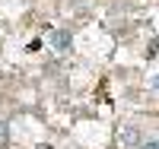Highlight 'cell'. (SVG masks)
Wrapping results in <instances>:
<instances>
[{"instance_id":"obj_5","label":"cell","mask_w":159,"mask_h":149,"mask_svg":"<svg viewBox=\"0 0 159 149\" xmlns=\"http://www.w3.org/2000/svg\"><path fill=\"white\" fill-rule=\"evenodd\" d=\"M147 57H159V42H153V45H150V51H147Z\"/></svg>"},{"instance_id":"obj_4","label":"cell","mask_w":159,"mask_h":149,"mask_svg":"<svg viewBox=\"0 0 159 149\" xmlns=\"http://www.w3.org/2000/svg\"><path fill=\"white\" fill-rule=\"evenodd\" d=\"M7 140H10V127H7V124H3V121H0V146H3V143H7Z\"/></svg>"},{"instance_id":"obj_6","label":"cell","mask_w":159,"mask_h":149,"mask_svg":"<svg viewBox=\"0 0 159 149\" xmlns=\"http://www.w3.org/2000/svg\"><path fill=\"white\" fill-rule=\"evenodd\" d=\"M153 89H159V73H156V76H153Z\"/></svg>"},{"instance_id":"obj_1","label":"cell","mask_w":159,"mask_h":149,"mask_svg":"<svg viewBox=\"0 0 159 149\" xmlns=\"http://www.w3.org/2000/svg\"><path fill=\"white\" fill-rule=\"evenodd\" d=\"M48 42H51L54 51H67V48H70V32H67V29H54V32L48 35Z\"/></svg>"},{"instance_id":"obj_3","label":"cell","mask_w":159,"mask_h":149,"mask_svg":"<svg viewBox=\"0 0 159 149\" xmlns=\"http://www.w3.org/2000/svg\"><path fill=\"white\" fill-rule=\"evenodd\" d=\"M137 149H159V137H150V140H143Z\"/></svg>"},{"instance_id":"obj_2","label":"cell","mask_w":159,"mask_h":149,"mask_svg":"<svg viewBox=\"0 0 159 149\" xmlns=\"http://www.w3.org/2000/svg\"><path fill=\"white\" fill-rule=\"evenodd\" d=\"M118 143H121L124 149H137L143 140H140V133H137V127H127V130H121L118 133Z\"/></svg>"}]
</instances>
